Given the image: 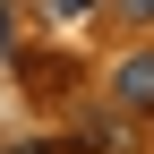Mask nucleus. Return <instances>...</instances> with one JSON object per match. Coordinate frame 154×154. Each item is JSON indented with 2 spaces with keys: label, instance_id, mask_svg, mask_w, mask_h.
I'll list each match as a JSON object with an SVG mask.
<instances>
[{
  "label": "nucleus",
  "instance_id": "nucleus-1",
  "mask_svg": "<svg viewBox=\"0 0 154 154\" xmlns=\"http://www.w3.org/2000/svg\"><path fill=\"white\" fill-rule=\"evenodd\" d=\"M111 103L120 111H154V51H137V60L111 69Z\"/></svg>",
  "mask_w": 154,
  "mask_h": 154
},
{
  "label": "nucleus",
  "instance_id": "nucleus-2",
  "mask_svg": "<svg viewBox=\"0 0 154 154\" xmlns=\"http://www.w3.org/2000/svg\"><path fill=\"white\" fill-rule=\"evenodd\" d=\"M26 94H43V103L69 94V60H60V51H26Z\"/></svg>",
  "mask_w": 154,
  "mask_h": 154
},
{
  "label": "nucleus",
  "instance_id": "nucleus-3",
  "mask_svg": "<svg viewBox=\"0 0 154 154\" xmlns=\"http://www.w3.org/2000/svg\"><path fill=\"white\" fill-rule=\"evenodd\" d=\"M77 146H86V154H120V128H111V120H77Z\"/></svg>",
  "mask_w": 154,
  "mask_h": 154
},
{
  "label": "nucleus",
  "instance_id": "nucleus-4",
  "mask_svg": "<svg viewBox=\"0 0 154 154\" xmlns=\"http://www.w3.org/2000/svg\"><path fill=\"white\" fill-rule=\"evenodd\" d=\"M0 60H17V0H0Z\"/></svg>",
  "mask_w": 154,
  "mask_h": 154
},
{
  "label": "nucleus",
  "instance_id": "nucleus-5",
  "mask_svg": "<svg viewBox=\"0 0 154 154\" xmlns=\"http://www.w3.org/2000/svg\"><path fill=\"white\" fill-rule=\"evenodd\" d=\"M111 17H154V0H111Z\"/></svg>",
  "mask_w": 154,
  "mask_h": 154
},
{
  "label": "nucleus",
  "instance_id": "nucleus-6",
  "mask_svg": "<svg viewBox=\"0 0 154 154\" xmlns=\"http://www.w3.org/2000/svg\"><path fill=\"white\" fill-rule=\"evenodd\" d=\"M94 9H103V0H60V17H94Z\"/></svg>",
  "mask_w": 154,
  "mask_h": 154
},
{
  "label": "nucleus",
  "instance_id": "nucleus-7",
  "mask_svg": "<svg viewBox=\"0 0 154 154\" xmlns=\"http://www.w3.org/2000/svg\"><path fill=\"white\" fill-rule=\"evenodd\" d=\"M9 154H34V146H9Z\"/></svg>",
  "mask_w": 154,
  "mask_h": 154
}]
</instances>
